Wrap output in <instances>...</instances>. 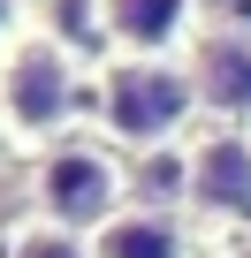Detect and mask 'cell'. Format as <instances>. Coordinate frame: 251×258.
I'll list each match as a JSON object with an SVG mask.
<instances>
[{"label": "cell", "instance_id": "cell-8", "mask_svg": "<svg viewBox=\"0 0 251 258\" xmlns=\"http://www.w3.org/2000/svg\"><path fill=\"white\" fill-rule=\"evenodd\" d=\"M8 258H91V243L69 235V228H54V220H23L8 235Z\"/></svg>", "mask_w": 251, "mask_h": 258}, {"label": "cell", "instance_id": "cell-7", "mask_svg": "<svg viewBox=\"0 0 251 258\" xmlns=\"http://www.w3.org/2000/svg\"><path fill=\"white\" fill-rule=\"evenodd\" d=\"M84 243H91V258H190V220L168 205H122Z\"/></svg>", "mask_w": 251, "mask_h": 258}, {"label": "cell", "instance_id": "cell-2", "mask_svg": "<svg viewBox=\"0 0 251 258\" xmlns=\"http://www.w3.org/2000/svg\"><path fill=\"white\" fill-rule=\"evenodd\" d=\"M76 99H84V69L61 38L46 31H23L8 53H0V129H8L16 152H54L61 129L76 121Z\"/></svg>", "mask_w": 251, "mask_h": 258}, {"label": "cell", "instance_id": "cell-1", "mask_svg": "<svg viewBox=\"0 0 251 258\" xmlns=\"http://www.w3.org/2000/svg\"><path fill=\"white\" fill-rule=\"evenodd\" d=\"M91 106L107 145L168 152L198 121V84H190V61H107L91 84Z\"/></svg>", "mask_w": 251, "mask_h": 258}, {"label": "cell", "instance_id": "cell-4", "mask_svg": "<svg viewBox=\"0 0 251 258\" xmlns=\"http://www.w3.org/2000/svg\"><path fill=\"white\" fill-rule=\"evenodd\" d=\"M91 31L114 61H183L198 46V0H91Z\"/></svg>", "mask_w": 251, "mask_h": 258}, {"label": "cell", "instance_id": "cell-3", "mask_svg": "<svg viewBox=\"0 0 251 258\" xmlns=\"http://www.w3.org/2000/svg\"><path fill=\"white\" fill-rule=\"evenodd\" d=\"M31 198H38V220H54V228H69V235H91V228H107L122 205H137V198H130V167H122L107 145H91V137L38 152Z\"/></svg>", "mask_w": 251, "mask_h": 258}, {"label": "cell", "instance_id": "cell-6", "mask_svg": "<svg viewBox=\"0 0 251 258\" xmlns=\"http://www.w3.org/2000/svg\"><path fill=\"white\" fill-rule=\"evenodd\" d=\"M183 61L198 84V114H213L221 129H251V31H206Z\"/></svg>", "mask_w": 251, "mask_h": 258}, {"label": "cell", "instance_id": "cell-9", "mask_svg": "<svg viewBox=\"0 0 251 258\" xmlns=\"http://www.w3.org/2000/svg\"><path fill=\"white\" fill-rule=\"evenodd\" d=\"M23 38V0H0V53Z\"/></svg>", "mask_w": 251, "mask_h": 258}, {"label": "cell", "instance_id": "cell-10", "mask_svg": "<svg viewBox=\"0 0 251 258\" xmlns=\"http://www.w3.org/2000/svg\"><path fill=\"white\" fill-rule=\"evenodd\" d=\"M8 152H16V145H8V129H0V160H8Z\"/></svg>", "mask_w": 251, "mask_h": 258}, {"label": "cell", "instance_id": "cell-5", "mask_svg": "<svg viewBox=\"0 0 251 258\" xmlns=\"http://www.w3.org/2000/svg\"><path fill=\"white\" fill-rule=\"evenodd\" d=\"M190 213L198 220H251V129H206L190 145Z\"/></svg>", "mask_w": 251, "mask_h": 258}]
</instances>
